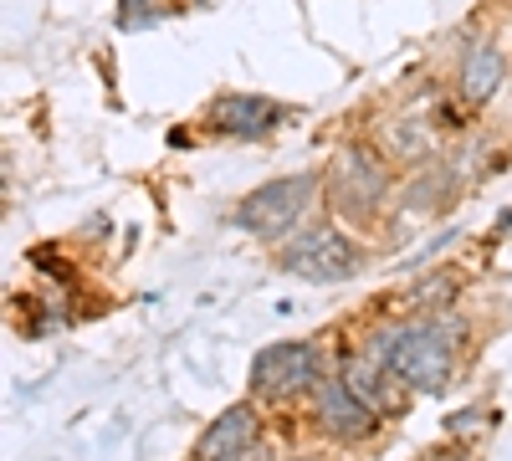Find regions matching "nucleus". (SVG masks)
<instances>
[{
    "label": "nucleus",
    "mask_w": 512,
    "mask_h": 461,
    "mask_svg": "<svg viewBox=\"0 0 512 461\" xmlns=\"http://www.w3.org/2000/svg\"><path fill=\"white\" fill-rule=\"evenodd\" d=\"M374 349L410 395H441L461 364V318H451V313L400 318L379 333Z\"/></svg>",
    "instance_id": "nucleus-1"
},
{
    "label": "nucleus",
    "mask_w": 512,
    "mask_h": 461,
    "mask_svg": "<svg viewBox=\"0 0 512 461\" xmlns=\"http://www.w3.org/2000/svg\"><path fill=\"white\" fill-rule=\"evenodd\" d=\"M395 190V164L384 159L374 144H344L328 164H323V200L328 211L349 216V221H369L390 205Z\"/></svg>",
    "instance_id": "nucleus-2"
},
{
    "label": "nucleus",
    "mask_w": 512,
    "mask_h": 461,
    "mask_svg": "<svg viewBox=\"0 0 512 461\" xmlns=\"http://www.w3.org/2000/svg\"><path fill=\"white\" fill-rule=\"evenodd\" d=\"M323 195V175H282V180H267V185H256L251 195L236 200V211H231V226L256 236V241H272L282 246L292 231H303L308 226V211L318 205Z\"/></svg>",
    "instance_id": "nucleus-3"
},
{
    "label": "nucleus",
    "mask_w": 512,
    "mask_h": 461,
    "mask_svg": "<svg viewBox=\"0 0 512 461\" xmlns=\"http://www.w3.org/2000/svg\"><path fill=\"white\" fill-rule=\"evenodd\" d=\"M277 267L297 282L333 287V282H349L364 272V246H354L333 221H308L303 231H292L277 246Z\"/></svg>",
    "instance_id": "nucleus-4"
},
{
    "label": "nucleus",
    "mask_w": 512,
    "mask_h": 461,
    "mask_svg": "<svg viewBox=\"0 0 512 461\" xmlns=\"http://www.w3.org/2000/svg\"><path fill=\"white\" fill-rule=\"evenodd\" d=\"M323 380V359L313 344H272L251 359V395L267 405H287L313 395Z\"/></svg>",
    "instance_id": "nucleus-5"
},
{
    "label": "nucleus",
    "mask_w": 512,
    "mask_h": 461,
    "mask_svg": "<svg viewBox=\"0 0 512 461\" xmlns=\"http://www.w3.org/2000/svg\"><path fill=\"white\" fill-rule=\"evenodd\" d=\"M308 410H313V426L328 436V441H369L374 431H379V410L374 405H364L354 390H349V380L344 374H323L318 380V390L308 395Z\"/></svg>",
    "instance_id": "nucleus-6"
},
{
    "label": "nucleus",
    "mask_w": 512,
    "mask_h": 461,
    "mask_svg": "<svg viewBox=\"0 0 512 461\" xmlns=\"http://www.w3.org/2000/svg\"><path fill=\"white\" fill-rule=\"evenodd\" d=\"M374 149L390 159L395 170H425V164H436L441 129H436V118L425 113V108H400V113L384 118Z\"/></svg>",
    "instance_id": "nucleus-7"
},
{
    "label": "nucleus",
    "mask_w": 512,
    "mask_h": 461,
    "mask_svg": "<svg viewBox=\"0 0 512 461\" xmlns=\"http://www.w3.org/2000/svg\"><path fill=\"white\" fill-rule=\"evenodd\" d=\"M210 129L226 134V139H267L277 123L287 118V108L277 98H262V93H226L210 103Z\"/></svg>",
    "instance_id": "nucleus-8"
},
{
    "label": "nucleus",
    "mask_w": 512,
    "mask_h": 461,
    "mask_svg": "<svg viewBox=\"0 0 512 461\" xmlns=\"http://www.w3.org/2000/svg\"><path fill=\"white\" fill-rule=\"evenodd\" d=\"M338 374L349 380V390L364 400V405H374L379 415H395L400 405H405V385L390 374V364L379 359V349L369 344V349H354V354H344V364H338Z\"/></svg>",
    "instance_id": "nucleus-9"
},
{
    "label": "nucleus",
    "mask_w": 512,
    "mask_h": 461,
    "mask_svg": "<svg viewBox=\"0 0 512 461\" xmlns=\"http://www.w3.org/2000/svg\"><path fill=\"white\" fill-rule=\"evenodd\" d=\"M502 82H507V57H502V47H497V41H487V36H477L472 47L461 52V67H456V93H461V103H466V108H487V103L497 98Z\"/></svg>",
    "instance_id": "nucleus-10"
},
{
    "label": "nucleus",
    "mask_w": 512,
    "mask_h": 461,
    "mask_svg": "<svg viewBox=\"0 0 512 461\" xmlns=\"http://www.w3.org/2000/svg\"><path fill=\"white\" fill-rule=\"evenodd\" d=\"M262 441V421H256V405H231L226 415L205 426V436L195 441V461H226L246 446Z\"/></svg>",
    "instance_id": "nucleus-11"
},
{
    "label": "nucleus",
    "mask_w": 512,
    "mask_h": 461,
    "mask_svg": "<svg viewBox=\"0 0 512 461\" xmlns=\"http://www.w3.org/2000/svg\"><path fill=\"white\" fill-rule=\"evenodd\" d=\"M461 195V170H456V159H436V164H425V170L410 180L405 190V205L420 216H436L446 211V205Z\"/></svg>",
    "instance_id": "nucleus-12"
},
{
    "label": "nucleus",
    "mask_w": 512,
    "mask_h": 461,
    "mask_svg": "<svg viewBox=\"0 0 512 461\" xmlns=\"http://www.w3.org/2000/svg\"><path fill=\"white\" fill-rule=\"evenodd\" d=\"M451 298H456V282H451V277H420V282L410 287V303H415L420 313H446Z\"/></svg>",
    "instance_id": "nucleus-13"
},
{
    "label": "nucleus",
    "mask_w": 512,
    "mask_h": 461,
    "mask_svg": "<svg viewBox=\"0 0 512 461\" xmlns=\"http://www.w3.org/2000/svg\"><path fill=\"white\" fill-rule=\"evenodd\" d=\"M169 11V0H123L118 6V26H128V31H139V26H159Z\"/></svg>",
    "instance_id": "nucleus-14"
},
{
    "label": "nucleus",
    "mask_w": 512,
    "mask_h": 461,
    "mask_svg": "<svg viewBox=\"0 0 512 461\" xmlns=\"http://www.w3.org/2000/svg\"><path fill=\"white\" fill-rule=\"evenodd\" d=\"M487 421H492L487 410H456V415H446V431H451L456 441H472L477 431H487Z\"/></svg>",
    "instance_id": "nucleus-15"
},
{
    "label": "nucleus",
    "mask_w": 512,
    "mask_h": 461,
    "mask_svg": "<svg viewBox=\"0 0 512 461\" xmlns=\"http://www.w3.org/2000/svg\"><path fill=\"white\" fill-rule=\"evenodd\" d=\"M425 461H472L466 451H436V456H425Z\"/></svg>",
    "instance_id": "nucleus-16"
},
{
    "label": "nucleus",
    "mask_w": 512,
    "mask_h": 461,
    "mask_svg": "<svg viewBox=\"0 0 512 461\" xmlns=\"http://www.w3.org/2000/svg\"><path fill=\"white\" fill-rule=\"evenodd\" d=\"M497 231H512V211H507V216H502V221H497Z\"/></svg>",
    "instance_id": "nucleus-17"
},
{
    "label": "nucleus",
    "mask_w": 512,
    "mask_h": 461,
    "mask_svg": "<svg viewBox=\"0 0 512 461\" xmlns=\"http://www.w3.org/2000/svg\"><path fill=\"white\" fill-rule=\"evenodd\" d=\"M292 461H318V456H292Z\"/></svg>",
    "instance_id": "nucleus-18"
}]
</instances>
